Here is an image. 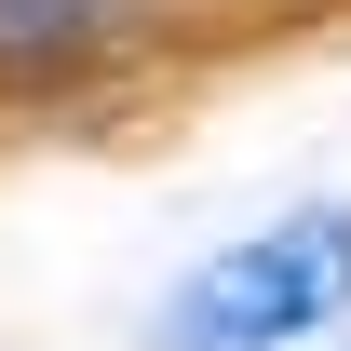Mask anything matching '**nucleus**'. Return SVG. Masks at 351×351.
<instances>
[{"instance_id":"obj_1","label":"nucleus","mask_w":351,"mask_h":351,"mask_svg":"<svg viewBox=\"0 0 351 351\" xmlns=\"http://www.w3.org/2000/svg\"><path fill=\"white\" fill-rule=\"evenodd\" d=\"M338 324H351V203L324 189L217 243L203 270H176V298L149 311V351H311Z\"/></svg>"},{"instance_id":"obj_2","label":"nucleus","mask_w":351,"mask_h":351,"mask_svg":"<svg viewBox=\"0 0 351 351\" xmlns=\"http://www.w3.org/2000/svg\"><path fill=\"white\" fill-rule=\"evenodd\" d=\"M162 27V0H0V82H68Z\"/></svg>"}]
</instances>
